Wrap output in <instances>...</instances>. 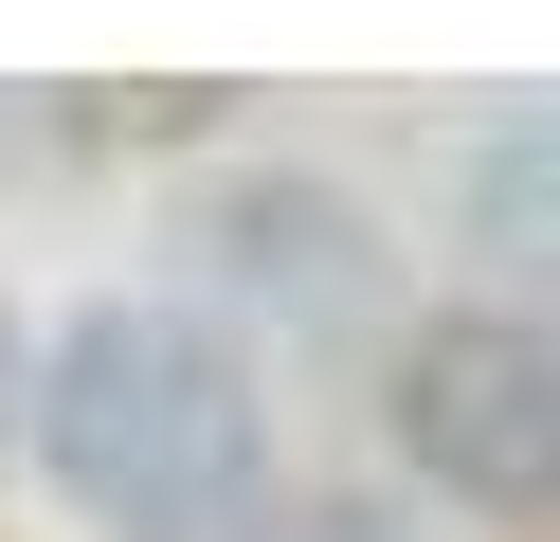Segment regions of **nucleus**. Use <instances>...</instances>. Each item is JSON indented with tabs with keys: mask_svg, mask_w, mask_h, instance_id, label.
<instances>
[{
	"mask_svg": "<svg viewBox=\"0 0 560 542\" xmlns=\"http://www.w3.org/2000/svg\"><path fill=\"white\" fill-rule=\"evenodd\" d=\"M37 452L91 524L163 542L199 506H254V380L199 344L182 308H91L73 344L37 361Z\"/></svg>",
	"mask_w": 560,
	"mask_h": 542,
	"instance_id": "f257e3e1",
	"label": "nucleus"
},
{
	"mask_svg": "<svg viewBox=\"0 0 560 542\" xmlns=\"http://www.w3.org/2000/svg\"><path fill=\"white\" fill-rule=\"evenodd\" d=\"M398 452L434 470V488H470V506L524 524V506L560 488V344L506 325V308L416 325V361H398Z\"/></svg>",
	"mask_w": 560,
	"mask_h": 542,
	"instance_id": "f03ea898",
	"label": "nucleus"
},
{
	"mask_svg": "<svg viewBox=\"0 0 560 542\" xmlns=\"http://www.w3.org/2000/svg\"><path fill=\"white\" fill-rule=\"evenodd\" d=\"M182 235H199L218 289H254V308H290V325H343V308H362V217H343L326 181H218Z\"/></svg>",
	"mask_w": 560,
	"mask_h": 542,
	"instance_id": "7ed1b4c3",
	"label": "nucleus"
},
{
	"mask_svg": "<svg viewBox=\"0 0 560 542\" xmlns=\"http://www.w3.org/2000/svg\"><path fill=\"white\" fill-rule=\"evenodd\" d=\"M470 199H488V253H506V272H542V127H488Z\"/></svg>",
	"mask_w": 560,
	"mask_h": 542,
	"instance_id": "20e7f679",
	"label": "nucleus"
},
{
	"mask_svg": "<svg viewBox=\"0 0 560 542\" xmlns=\"http://www.w3.org/2000/svg\"><path fill=\"white\" fill-rule=\"evenodd\" d=\"M163 542H307V524H271V506H199V524H163Z\"/></svg>",
	"mask_w": 560,
	"mask_h": 542,
	"instance_id": "39448f33",
	"label": "nucleus"
},
{
	"mask_svg": "<svg viewBox=\"0 0 560 542\" xmlns=\"http://www.w3.org/2000/svg\"><path fill=\"white\" fill-rule=\"evenodd\" d=\"M0 416H19V344H0Z\"/></svg>",
	"mask_w": 560,
	"mask_h": 542,
	"instance_id": "423d86ee",
	"label": "nucleus"
},
{
	"mask_svg": "<svg viewBox=\"0 0 560 542\" xmlns=\"http://www.w3.org/2000/svg\"><path fill=\"white\" fill-rule=\"evenodd\" d=\"M307 542H380V524H307Z\"/></svg>",
	"mask_w": 560,
	"mask_h": 542,
	"instance_id": "0eeeda50",
	"label": "nucleus"
}]
</instances>
